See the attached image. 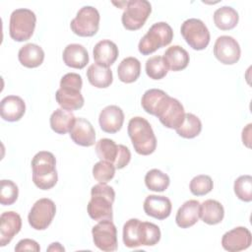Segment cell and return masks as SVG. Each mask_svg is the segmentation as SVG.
<instances>
[{"instance_id":"obj_28","label":"cell","mask_w":252,"mask_h":252,"mask_svg":"<svg viewBox=\"0 0 252 252\" xmlns=\"http://www.w3.org/2000/svg\"><path fill=\"white\" fill-rule=\"evenodd\" d=\"M224 217V209L222 205L216 200L209 199L200 204V218L210 225L220 223Z\"/></svg>"},{"instance_id":"obj_6","label":"cell","mask_w":252,"mask_h":252,"mask_svg":"<svg viewBox=\"0 0 252 252\" xmlns=\"http://www.w3.org/2000/svg\"><path fill=\"white\" fill-rule=\"evenodd\" d=\"M95 153L100 160L112 163L115 168H124L131 159V153L124 145H117L108 138L100 139L95 144Z\"/></svg>"},{"instance_id":"obj_10","label":"cell","mask_w":252,"mask_h":252,"mask_svg":"<svg viewBox=\"0 0 252 252\" xmlns=\"http://www.w3.org/2000/svg\"><path fill=\"white\" fill-rule=\"evenodd\" d=\"M55 214L56 206L54 202L48 198H41L32 205L28 220L33 229L44 230L52 222Z\"/></svg>"},{"instance_id":"obj_23","label":"cell","mask_w":252,"mask_h":252,"mask_svg":"<svg viewBox=\"0 0 252 252\" xmlns=\"http://www.w3.org/2000/svg\"><path fill=\"white\" fill-rule=\"evenodd\" d=\"M200 218V202L197 200H189L183 203L178 209L175 217L176 224L181 228L193 226Z\"/></svg>"},{"instance_id":"obj_41","label":"cell","mask_w":252,"mask_h":252,"mask_svg":"<svg viewBox=\"0 0 252 252\" xmlns=\"http://www.w3.org/2000/svg\"><path fill=\"white\" fill-rule=\"evenodd\" d=\"M40 250L39 244L32 239L30 238H25L20 240L17 245L15 246V251H35L38 252Z\"/></svg>"},{"instance_id":"obj_22","label":"cell","mask_w":252,"mask_h":252,"mask_svg":"<svg viewBox=\"0 0 252 252\" xmlns=\"http://www.w3.org/2000/svg\"><path fill=\"white\" fill-rule=\"evenodd\" d=\"M118 54L119 51L117 45L109 39L98 41L93 50L94 62L100 66L108 68L116 61Z\"/></svg>"},{"instance_id":"obj_26","label":"cell","mask_w":252,"mask_h":252,"mask_svg":"<svg viewBox=\"0 0 252 252\" xmlns=\"http://www.w3.org/2000/svg\"><path fill=\"white\" fill-rule=\"evenodd\" d=\"M18 59L20 63L27 68H36L40 66L44 60V51L37 44L27 43L20 48Z\"/></svg>"},{"instance_id":"obj_20","label":"cell","mask_w":252,"mask_h":252,"mask_svg":"<svg viewBox=\"0 0 252 252\" xmlns=\"http://www.w3.org/2000/svg\"><path fill=\"white\" fill-rule=\"evenodd\" d=\"M55 98L61 108L70 111L82 108L85 103L81 90L73 87L60 86V88L56 91Z\"/></svg>"},{"instance_id":"obj_17","label":"cell","mask_w":252,"mask_h":252,"mask_svg":"<svg viewBox=\"0 0 252 252\" xmlns=\"http://www.w3.org/2000/svg\"><path fill=\"white\" fill-rule=\"evenodd\" d=\"M170 96L159 89H150L142 96L141 104L144 110L152 115L158 116L167 104Z\"/></svg>"},{"instance_id":"obj_34","label":"cell","mask_w":252,"mask_h":252,"mask_svg":"<svg viewBox=\"0 0 252 252\" xmlns=\"http://www.w3.org/2000/svg\"><path fill=\"white\" fill-rule=\"evenodd\" d=\"M140 242L141 245L154 246L160 240V229L159 227L150 221H141L139 226Z\"/></svg>"},{"instance_id":"obj_36","label":"cell","mask_w":252,"mask_h":252,"mask_svg":"<svg viewBox=\"0 0 252 252\" xmlns=\"http://www.w3.org/2000/svg\"><path fill=\"white\" fill-rule=\"evenodd\" d=\"M146 73L153 80H160L166 76L168 69L164 64L162 56H153L146 61Z\"/></svg>"},{"instance_id":"obj_15","label":"cell","mask_w":252,"mask_h":252,"mask_svg":"<svg viewBox=\"0 0 252 252\" xmlns=\"http://www.w3.org/2000/svg\"><path fill=\"white\" fill-rule=\"evenodd\" d=\"M124 122L123 110L117 105L105 106L99 113L98 123L105 133L114 134L118 132Z\"/></svg>"},{"instance_id":"obj_42","label":"cell","mask_w":252,"mask_h":252,"mask_svg":"<svg viewBox=\"0 0 252 252\" xmlns=\"http://www.w3.org/2000/svg\"><path fill=\"white\" fill-rule=\"evenodd\" d=\"M251 126H252V124L249 123V124L243 129V131H242V142H243V144H244L246 147H248V148H250V141H251V138H250Z\"/></svg>"},{"instance_id":"obj_19","label":"cell","mask_w":252,"mask_h":252,"mask_svg":"<svg viewBox=\"0 0 252 252\" xmlns=\"http://www.w3.org/2000/svg\"><path fill=\"white\" fill-rule=\"evenodd\" d=\"M143 208L147 216L157 220H164L169 217L172 205L170 200L165 196L149 195L144 201Z\"/></svg>"},{"instance_id":"obj_33","label":"cell","mask_w":252,"mask_h":252,"mask_svg":"<svg viewBox=\"0 0 252 252\" xmlns=\"http://www.w3.org/2000/svg\"><path fill=\"white\" fill-rule=\"evenodd\" d=\"M170 179L168 175L159 169L154 168L147 172L145 184L149 190L155 192H163L169 186Z\"/></svg>"},{"instance_id":"obj_29","label":"cell","mask_w":252,"mask_h":252,"mask_svg":"<svg viewBox=\"0 0 252 252\" xmlns=\"http://www.w3.org/2000/svg\"><path fill=\"white\" fill-rule=\"evenodd\" d=\"M87 78L92 86L98 89L109 87L113 81L112 71L108 67H103L96 63L92 64L88 68Z\"/></svg>"},{"instance_id":"obj_39","label":"cell","mask_w":252,"mask_h":252,"mask_svg":"<svg viewBox=\"0 0 252 252\" xmlns=\"http://www.w3.org/2000/svg\"><path fill=\"white\" fill-rule=\"evenodd\" d=\"M115 169L112 163L99 160L93 167V176L99 183H107L114 177Z\"/></svg>"},{"instance_id":"obj_1","label":"cell","mask_w":252,"mask_h":252,"mask_svg":"<svg viewBox=\"0 0 252 252\" xmlns=\"http://www.w3.org/2000/svg\"><path fill=\"white\" fill-rule=\"evenodd\" d=\"M32 181L41 190H49L55 186L58 180L56 159L52 153L41 151L32 159Z\"/></svg>"},{"instance_id":"obj_32","label":"cell","mask_w":252,"mask_h":252,"mask_svg":"<svg viewBox=\"0 0 252 252\" xmlns=\"http://www.w3.org/2000/svg\"><path fill=\"white\" fill-rule=\"evenodd\" d=\"M176 133L185 139H193L202 131V122L193 113H185L182 124L175 129Z\"/></svg>"},{"instance_id":"obj_5","label":"cell","mask_w":252,"mask_h":252,"mask_svg":"<svg viewBox=\"0 0 252 252\" xmlns=\"http://www.w3.org/2000/svg\"><path fill=\"white\" fill-rule=\"evenodd\" d=\"M36 23L35 14L26 8L16 9L10 16L9 34L16 41L29 40L33 34Z\"/></svg>"},{"instance_id":"obj_38","label":"cell","mask_w":252,"mask_h":252,"mask_svg":"<svg viewBox=\"0 0 252 252\" xmlns=\"http://www.w3.org/2000/svg\"><path fill=\"white\" fill-rule=\"evenodd\" d=\"M214 183L212 178L206 174H200L192 178L189 184L190 192L195 196H204L212 191Z\"/></svg>"},{"instance_id":"obj_21","label":"cell","mask_w":252,"mask_h":252,"mask_svg":"<svg viewBox=\"0 0 252 252\" xmlns=\"http://www.w3.org/2000/svg\"><path fill=\"white\" fill-rule=\"evenodd\" d=\"M26 112V104L18 95H7L0 103V114L5 121H19Z\"/></svg>"},{"instance_id":"obj_27","label":"cell","mask_w":252,"mask_h":252,"mask_svg":"<svg viewBox=\"0 0 252 252\" xmlns=\"http://www.w3.org/2000/svg\"><path fill=\"white\" fill-rule=\"evenodd\" d=\"M76 121V117L72 111L63 108H57L50 115L51 129L60 135H64L71 131Z\"/></svg>"},{"instance_id":"obj_30","label":"cell","mask_w":252,"mask_h":252,"mask_svg":"<svg viewBox=\"0 0 252 252\" xmlns=\"http://www.w3.org/2000/svg\"><path fill=\"white\" fill-rule=\"evenodd\" d=\"M141 74V63L136 57L124 58L117 67L118 79L126 84L137 81Z\"/></svg>"},{"instance_id":"obj_18","label":"cell","mask_w":252,"mask_h":252,"mask_svg":"<svg viewBox=\"0 0 252 252\" xmlns=\"http://www.w3.org/2000/svg\"><path fill=\"white\" fill-rule=\"evenodd\" d=\"M69 133L73 142L79 146L91 147L95 143V131L91 122L83 117L76 118Z\"/></svg>"},{"instance_id":"obj_12","label":"cell","mask_w":252,"mask_h":252,"mask_svg":"<svg viewBox=\"0 0 252 252\" xmlns=\"http://www.w3.org/2000/svg\"><path fill=\"white\" fill-rule=\"evenodd\" d=\"M241 54L239 43L232 36L220 35L214 45L215 57L224 65L235 64Z\"/></svg>"},{"instance_id":"obj_40","label":"cell","mask_w":252,"mask_h":252,"mask_svg":"<svg viewBox=\"0 0 252 252\" xmlns=\"http://www.w3.org/2000/svg\"><path fill=\"white\" fill-rule=\"evenodd\" d=\"M0 203L3 206L13 205L19 196V189L12 180H1L0 187Z\"/></svg>"},{"instance_id":"obj_16","label":"cell","mask_w":252,"mask_h":252,"mask_svg":"<svg viewBox=\"0 0 252 252\" xmlns=\"http://www.w3.org/2000/svg\"><path fill=\"white\" fill-rule=\"evenodd\" d=\"M184 116L185 111L181 102L178 99L170 96L167 104L159 113L158 118L164 127L176 129L182 124Z\"/></svg>"},{"instance_id":"obj_43","label":"cell","mask_w":252,"mask_h":252,"mask_svg":"<svg viewBox=\"0 0 252 252\" xmlns=\"http://www.w3.org/2000/svg\"><path fill=\"white\" fill-rule=\"evenodd\" d=\"M47 251H65V249L63 246H61L59 242H53L47 248Z\"/></svg>"},{"instance_id":"obj_14","label":"cell","mask_w":252,"mask_h":252,"mask_svg":"<svg viewBox=\"0 0 252 252\" xmlns=\"http://www.w3.org/2000/svg\"><path fill=\"white\" fill-rule=\"evenodd\" d=\"M22 228V219L16 212H4L0 216V246L11 242Z\"/></svg>"},{"instance_id":"obj_25","label":"cell","mask_w":252,"mask_h":252,"mask_svg":"<svg viewBox=\"0 0 252 252\" xmlns=\"http://www.w3.org/2000/svg\"><path fill=\"white\" fill-rule=\"evenodd\" d=\"M162 58L167 69L173 72L184 70L188 66L190 60L188 52L179 45H172L168 47Z\"/></svg>"},{"instance_id":"obj_3","label":"cell","mask_w":252,"mask_h":252,"mask_svg":"<svg viewBox=\"0 0 252 252\" xmlns=\"http://www.w3.org/2000/svg\"><path fill=\"white\" fill-rule=\"evenodd\" d=\"M127 131L137 154L149 156L156 151L157 138L147 119L140 116L131 118Z\"/></svg>"},{"instance_id":"obj_8","label":"cell","mask_w":252,"mask_h":252,"mask_svg":"<svg viewBox=\"0 0 252 252\" xmlns=\"http://www.w3.org/2000/svg\"><path fill=\"white\" fill-rule=\"evenodd\" d=\"M180 32L187 44L194 50H203L210 43V32L204 22L199 19L191 18L184 21Z\"/></svg>"},{"instance_id":"obj_24","label":"cell","mask_w":252,"mask_h":252,"mask_svg":"<svg viewBox=\"0 0 252 252\" xmlns=\"http://www.w3.org/2000/svg\"><path fill=\"white\" fill-rule=\"evenodd\" d=\"M62 58L66 66L74 69H83L89 63V53L79 43L68 44L63 50Z\"/></svg>"},{"instance_id":"obj_4","label":"cell","mask_w":252,"mask_h":252,"mask_svg":"<svg viewBox=\"0 0 252 252\" xmlns=\"http://www.w3.org/2000/svg\"><path fill=\"white\" fill-rule=\"evenodd\" d=\"M173 38V31L165 22L154 24L141 38L138 49L142 55H150L158 49L168 45Z\"/></svg>"},{"instance_id":"obj_9","label":"cell","mask_w":252,"mask_h":252,"mask_svg":"<svg viewBox=\"0 0 252 252\" xmlns=\"http://www.w3.org/2000/svg\"><path fill=\"white\" fill-rule=\"evenodd\" d=\"M99 20V13L94 7L84 6L71 21L70 28L79 36H93L98 31Z\"/></svg>"},{"instance_id":"obj_2","label":"cell","mask_w":252,"mask_h":252,"mask_svg":"<svg viewBox=\"0 0 252 252\" xmlns=\"http://www.w3.org/2000/svg\"><path fill=\"white\" fill-rule=\"evenodd\" d=\"M115 200L114 189L106 183H98L92 187L91 200L87 210L91 219L96 221L112 220V204Z\"/></svg>"},{"instance_id":"obj_37","label":"cell","mask_w":252,"mask_h":252,"mask_svg":"<svg viewBox=\"0 0 252 252\" xmlns=\"http://www.w3.org/2000/svg\"><path fill=\"white\" fill-rule=\"evenodd\" d=\"M234 193L236 197L243 202L252 201V177L250 175H241L235 181L233 185Z\"/></svg>"},{"instance_id":"obj_35","label":"cell","mask_w":252,"mask_h":252,"mask_svg":"<svg viewBox=\"0 0 252 252\" xmlns=\"http://www.w3.org/2000/svg\"><path fill=\"white\" fill-rule=\"evenodd\" d=\"M141 220L130 219L123 225V243L128 248H136L141 245L139 226Z\"/></svg>"},{"instance_id":"obj_31","label":"cell","mask_w":252,"mask_h":252,"mask_svg":"<svg viewBox=\"0 0 252 252\" xmlns=\"http://www.w3.org/2000/svg\"><path fill=\"white\" fill-rule=\"evenodd\" d=\"M239 20L236 10L229 6H223L217 9L214 13V23L221 31H229L236 27Z\"/></svg>"},{"instance_id":"obj_11","label":"cell","mask_w":252,"mask_h":252,"mask_svg":"<svg viewBox=\"0 0 252 252\" xmlns=\"http://www.w3.org/2000/svg\"><path fill=\"white\" fill-rule=\"evenodd\" d=\"M94 245L105 252L116 251L118 247L117 229L110 220L98 221L92 229Z\"/></svg>"},{"instance_id":"obj_13","label":"cell","mask_w":252,"mask_h":252,"mask_svg":"<svg viewBox=\"0 0 252 252\" xmlns=\"http://www.w3.org/2000/svg\"><path fill=\"white\" fill-rule=\"evenodd\" d=\"M252 242V235L248 228L237 226L222 235L221 246L229 252H238L247 249Z\"/></svg>"},{"instance_id":"obj_7","label":"cell","mask_w":252,"mask_h":252,"mask_svg":"<svg viewBox=\"0 0 252 252\" xmlns=\"http://www.w3.org/2000/svg\"><path fill=\"white\" fill-rule=\"evenodd\" d=\"M152 12V5L147 0H130L125 2L121 17L123 27L128 31L141 29Z\"/></svg>"}]
</instances>
